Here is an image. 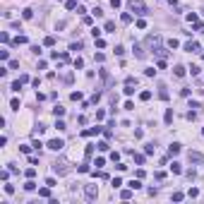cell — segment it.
Returning a JSON list of instances; mask_svg holds the SVG:
<instances>
[{"label":"cell","mask_w":204,"mask_h":204,"mask_svg":"<svg viewBox=\"0 0 204 204\" xmlns=\"http://www.w3.org/2000/svg\"><path fill=\"white\" fill-rule=\"evenodd\" d=\"M19 151H22V154H31V146H29V144H22Z\"/></svg>","instance_id":"obj_28"},{"label":"cell","mask_w":204,"mask_h":204,"mask_svg":"<svg viewBox=\"0 0 204 204\" xmlns=\"http://www.w3.org/2000/svg\"><path fill=\"white\" fill-rule=\"evenodd\" d=\"M24 175H27V178H34V175H36V168H27V170H24Z\"/></svg>","instance_id":"obj_32"},{"label":"cell","mask_w":204,"mask_h":204,"mask_svg":"<svg viewBox=\"0 0 204 204\" xmlns=\"http://www.w3.org/2000/svg\"><path fill=\"white\" fill-rule=\"evenodd\" d=\"M0 41H2V43H10V34H7V31H2V34H0Z\"/></svg>","instance_id":"obj_31"},{"label":"cell","mask_w":204,"mask_h":204,"mask_svg":"<svg viewBox=\"0 0 204 204\" xmlns=\"http://www.w3.org/2000/svg\"><path fill=\"white\" fill-rule=\"evenodd\" d=\"M53 170H55L58 175H65V173H70V166L67 163H53Z\"/></svg>","instance_id":"obj_4"},{"label":"cell","mask_w":204,"mask_h":204,"mask_svg":"<svg viewBox=\"0 0 204 204\" xmlns=\"http://www.w3.org/2000/svg\"><path fill=\"white\" fill-rule=\"evenodd\" d=\"M190 161H192V163H204V154H199V151H190Z\"/></svg>","instance_id":"obj_5"},{"label":"cell","mask_w":204,"mask_h":204,"mask_svg":"<svg viewBox=\"0 0 204 204\" xmlns=\"http://www.w3.org/2000/svg\"><path fill=\"white\" fill-rule=\"evenodd\" d=\"M187 195H190V197H197V195H199V190H197V187H190V190H187Z\"/></svg>","instance_id":"obj_34"},{"label":"cell","mask_w":204,"mask_h":204,"mask_svg":"<svg viewBox=\"0 0 204 204\" xmlns=\"http://www.w3.org/2000/svg\"><path fill=\"white\" fill-rule=\"evenodd\" d=\"M135 163H139V166L144 163V156H142V154H137V156H135Z\"/></svg>","instance_id":"obj_41"},{"label":"cell","mask_w":204,"mask_h":204,"mask_svg":"<svg viewBox=\"0 0 204 204\" xmlns=\"http://www.w3.org/2000/svg\"><path fill=\"white\" fill-rule=\"evenodd\" d=\"M65 7H67V10H74V7H77V0H65Z\"/></svg>","instance_id":"obj_23"},{"label":"cell","mask_w":204,"mask_h":204,"mask_svg":"<svg viewBox=\"0 0 204 204\" xmlns=\"http://www.w3.org/2000/svg\"><path fill=\"white\" fill-rule=\"evenodd\" d=\"M46 185L48 187H55V178H46Z\"/></svg>","instance_id":"obj_39"},{"label":"cell","mask_w":204,"mask_h":204,"mask_svg":"<svg viewBox=\"0 0 204 204\" xmlns=\"http://www.w3.org/2000/svg\"><path fill=\"white\" fill-rule=\"evenodd\" d=\"M154 151H156V146H154V144H146V146H144V154H149V156H151Z\"/></svg>","instance_id":"obj_19"},{"label":"cell","mask_w":204,"mask_h":204,"mask_svg":"<svg viewBox=\"0 0 204 204\" xmlns=\"http://www.w3.org/2000/svg\"><path fill=\"white\" fill-rule=\"evenodd\" d=\"M63 146H65L63 139H51V142H48V149H53V151H60Z\"/></svg>","instance_id":"obj_3"},{"label":"cell","mask_w":204,"mask_h":204,"mask_svg":"<svg viewBox=\"0 0 204 204\" xmlns=\"http://www.w3.org/2000/svg\"><path fill=\"white\" fill-rule=\"evenodd\" d=\"M110 5H113V7H115V10H118V7H120V5H123V2H120V0H110Z\"/></svg>","instance_id":"obj_43"},{"label":"cell","mask_w":204,"mask_h":204,"mask_svg":"<svg viewBox=\"0 0 204 204\" xmlns=\"http://www.w3.org/2000/svg\"><path fill=\"white\" fill-rule=\"evenodd\" d=\"M135 51H137V58H146V53L142 51V46H135Z\"/></svg>","instance_id":"obj_29"},{"label":"cell","mask_w":204,"mask_h":204,"mask_svg":"<svg viewBox=\"0 0 204 204\" xmlns=\"http://www.w3.org/2000/svg\"><path fill=\"white\" fill-rule=\"evenodd\" d=\"M22 17H24V19H31V17H34V12H31V10H24V12H22Z\"/></svg>","instance_id":"obj_33"},{"label":"cell","mask_w":204,"mask_h":204,"mask_svg":"<svg viewBox=\"0 0 204 204\" xmlns=\"http://www.w3.org/2000/svg\"><path fill=\"white\" fill-rule=\"evenodd\" d=\"M24 190H27V192H31V190H36V183L31 180V178H29V180L24 183Z\"/></svg>","instance_id":"obj_11"},{"label":"cell","mask_w":204,"mask_h":204,"mask_svg":"<svg viewBox=\"0 0 204 204\" xmlns=\"http://www.w3.org/2000/svg\"><path fill=\"white\" fill-rule=\"evenodd\" d=\"M183 199H185L183 192H173V202H183Z\"/></svg>","instance_id":"obj_21"},{"label":"cell","mask_w":204,"mask_h":204,"mask_svg":"<svg viewBox=\"0 0 204 204\" xmlns=\"http://www.w3.org/2000/svg\"><path fill=\"white\" fill-rule=\"evenodd\" d=\"M91 36H94V38H101V29H99V27H94V29H91Z\"/></svg>","instance_id":"obj_30"},{"label":"cell","mask_w":204,"mask_h":204,"mask_svg":"<svg viewBox=\"0 0 204 204\" xmlns=\"http://www.w3.org/2000/svg\"><path fill=\"white\" fill-rule=\"evenodd\" d=\"M103 29H106V31H113V29H115V24H113V22H106V27H103Z\"/></svg>","instance_id":"obj_37"},{"label":"cell","mask_w":204,"mask_h":204,"mask_svg":"<svg viewBox=\"0 0 204 204\" xmlns=\"http://www.w3.org/2000/svg\"><path fill=\"white\" fill-rule=\"evenodd\" d=\"M170 170H173V173H183V166H180L178 161H173V163H170Z\"/></svg>","instance_id":"obj_15"},{"label":"cell","mask_w":204,"mask_h":204,"mask_svg":"<svg viewBox=\"0 0 204 204\" xmlns=\"http://www.w3.org/2000/svg\"><path fill=\"white\" fill-rule=\"evenodd\" d=\"M74 67L82 70V67H84V60H82V58H77V60H74Z\"/></svg>","instance_id":"obj_35"},{"label":"cell","mask_w":204,"mask_h":204,"mask_svg":"<svg viewBox=\"0 0 204 204\" xmlns=\"http://www.w3.org/2000/svg\"><path fill=\"white\" fill-rule=\"evenodd\" d=\"M19 67V60H10V70H17Z\"/></svg>","instance_id":"obj_40"},{"label":"cell","mask_w":204,"mask_h":204,"mask_svg":"<svg viewBox=\"0 0 204 204\" xmlns=\"http://www.w3.org/2000/svg\"><path fill=\"white\" fill-rule=\"evenodd\" d=\"M91 15L99 19V17H103V10H101V7H94V10H91Z\"/></svg>","instance_id":"obj_22"},{"label":"cell","mask_w":204,"mask_h":204,"mask_svg":"<svg viewBox=\"0 0 204 204\" xmlns=\"http://www.w3.org/2000/svg\"><path fill=\"white\" fill-rule=\"evenodd\" d=\"M163 120H166V125H170V120H173V110H166V115H163Z\"/></svg>","instance_id":"obj_17"},{"label":"cell","mask_w":204,"mask_h":204,"mask_svg":"<svg viewBox=\"0 0 204 204\" xmlns=\"http://www.w3.org/2000/svg\"><path fill=\"white\" fill-rule=\"evenodd\" d=\"M38 195H41V197H51V187H48V185H46V187H41V190H38Z\"/></svg>","instance_id":"obj_16"},{"label":"cell","mask_w":204,"mask_h":204,"mask_svg":"<svg viewBox=\"0 0 204 204\" xmlns=\"http://www.w3.org/2000/svg\"><path fill=\"white\" fill-rule=\"evenodd\" d=\"M173 72H175V77H185V67H183V65H175Z\"/></svg>","instance_id":"obj_12"},{"label":"cell","mask_w":204,"mask_h":204,"mask_svg":"<svg viewBox=\"0 0 204 204\" xmlns=\"http://www.w3.org/2000/svg\"><path fill=\"white\" fill-rule=\"evenodd\" d=\"M70 99H72V101H82V94H79V91H72Z\"/></svg>","instance_id":"obj_27"},{"label":"cell","mask_w":204,"mask_h":204,"mask_svg":"<svg viewBox=\"0 0 204 204\" xmlns=\"http://www.w3.org/2000/svg\"><path fill=\"white\" fill-rule=\"evenodd\" d=\"M185 51H190V53H199L202 48H199V43H195V41H190V43H185Z\"/></svg>","instance_id":"obj_6"},{"label":"cell","mask_w":204,"mask_h":204,"mask_svg":"<svg viewBox=\"0 0 204 204\" xmlns=\"http://www.w3.org/2000/svg\"><path fill=\"white\" fill-rule=\"evenodd\" d=\"M127 5H130V10L135 12V15H139V17H144V15H149V7L142 2V0H127Z\"/></svg>","instance_id":"obj_1"},{"label":"cell","mask_w":204,"mask_h":204,"mask_svg":"<svg viewBox=\"0 0 204 204\" xmlns=\"http://www.w3.org/2000/svg\"><path fill=\"white\" fill-rule=\"evenodd\" d=\"M96 48H106V41L103 38H96Z\"/></svg>","instance_id":"obj_42"},{"label":"cell","mask_w":204,"mask_h":204,"mask_svg":"<svg viewBox=\"0 0 204 204\" xmlns=\"http://www.w3.org/2000/svg\"><path fill=\"white\" fill-rule=\"evenodd\" d=\"M84 197H87L89 202H94V199L99 197V187H96V185H87V187H84Z\"/></svg>","instance_id":"obj_2"},{"label":"cell","mask_w":204,"mask_h":204,"mask_svg":"<svg viewBox=\"0 0 204 204\" xmlns=\"http://www.w3.org/2000/svg\"><path fill=\"white\" fill-rule=\"evenodd\" d=\"M120 22H123V24H130V22H132V15L123 12V15H120Z\"/></svg>","instance_id":"obj_13"},{"label":"cell","mask_w":204,"mask_h":204,"mask_svg":"<svg viewBox=\"0 0 204 204\" xmlns=\"http://www.w3.org/2000/svg\"><path fill=\"white\" fill-rule=\"evenodd\" d=\"M53 115H55V118H63V115H65V108H63V106H55V108H53Z\"/></svg>","instance_id":"obj_10"},{"label":"cell","mask_w":204,"mask_h":204,"mask_svg":"<svg viewBox=\"0 0 204 204\" xmlns=\"http://www.w3.org/2000/svg\"><path fill=\"white\" fill-rule=\"evenodd\" d=\"M139 99H142V101H149V99H151V91H142Z\"/></svg>","instance_id":"obj_26"},{"label":"cell","mask_w":204,"mask_h":204,"mask_svg":"<svg viewBox=\"0 0 204 204\" xmlns=\"http://www.w3.org/2000/svg\"><path fill=\"white\" fill-rule=\"evenodd\" d=\"M96 149H99V151H108V142H99Z\"/></svg>","instance_id":"obj_24"},{"label":"cell","mask_w":204,"mask_h":204,"mask_svg":"<svg viewBox=\"0 0 204 204\" xmlns=\"http://www.w3.org/2000/svg\"><path fill=\"white\" fill-rule=\"evenodd\" d=\"M120 197H123V199H130V197H132V187H130V190H123Z\"/></svg>","instance_id":"obj_20"},{"label":"cell","mask_w":204,"mask_h":204,"mask_svg":"<svg viewBox=\"0 0 204 204\" xmlns=\"http://www.w3.org/2000/svg\"><path fill=\"white\" fill-rule=\"evenodd\" d=\"M132 87H135V84H125V89H123V91H125L127 96H132V94H135V89H132Z\"/></svg>","instance_id":"obj_18"},{"label":"cell","mask_w":204,"mask_h":204,"mask_svg":"<svg viewBox=\"0 0 204 204\" xmlns=\"http://www.w3.org/2000/svg\"><path fill=\"white\" fill-rule=\"evenodd\" d=\"M24 43H29L27 36H15V46H24Z\"/></svg>","instance_id":"obj_8"},{"label":"cell","mask_w":204,"mask_h":204,"mask_svg":"<svg viewBox=\"0 0 204 204\" xmlns=\"http://www.w3.org/2000/svg\"><path fill=\"white\" fill-rule=\"evenodd\" d=\"M202 135H204V130H202Z\"/></svg>","instance_id":"obj_44"},{"label":"cell","mask_w":204,"mask_h":204,"mask_svg":"<svg viewBox=\"0 0 204 204\" xmlns=\"http://www.w3.org/2000/svg\"><path fill=\"white\" fill-rule=\"evenodd\" d=\"M55 127H58V130H67V125H65L63 120H58V123H55Z\"/></svg>","instance_id":"obj_38"},{"label":"cell","mask_w":204,"mask_h":204,"mask_svg":"<svg viewBox=\"0 0 204 204\" xmlns=\"http://www.w3.org/2000/svg\"><path fill=\"white\" fill-rule=\"evenodd\" d=\"M130 187H132V190H139V187H142V183H139V178H137V180H130Z\"/></svg>","instance_id":"obj_25"},{"label":"cell","mask_w":204,"mask_h":204,"mask_svg":"<svg viewBox=\"0 0 204 204\" xmlns=\"http://www.w3.org/2000/svg\"><path fill=\"white\" fill-rule=\"evenodd\" d=\"M10 106H12V110H19V99H12Z\"/></svg>","instance_id":"obj_36"},{"label":"cell","mask_w":204,"mask_h":204,"mask_svg":"<svg viewBox=\"0 0 204 204\" xmlns=\"http://www.w3.org/2000/svg\"><path fill=\"white\" fill-rule=\"evenodd\" d=\"M168 154L170 156H178V154H180V144H178V142H173V144L168 146Z\"/></svg>","instance_id":"obj_7"},{"label":"cell","mask_w":204,"mask_h":204,"mask_svg":"<svg viewBox=\"0 0 204 204\" xmlns=\"http://www.w3.org/2000/svg\"><path fill=\"white\" fill-rule=\"evenodd\" d=\"M159 96H161V99H163V101H168V89H166V87H163V84H161V87H159Z\"/></svg>","instance_id":"obj_9"},{"label":"cell","mask_w":204,"mask_h":204,"mask_svg":"<svg viewBox=\"0 0 204 204\" xmlns=\"http://www.w3.org/2000/svg\"><path fill=\"white\" fill-rule=\"evenodd\" d=\"M43 46H48V48L55 46V36H46V38H43Z\"/></svg>","instance_id":"obj_14"}]
</instances>
